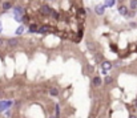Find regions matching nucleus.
<instances>
[{"label": "nucleus", "instance_id": "nucleus-1", "mask_svg": "<svg viewBox=\"0 0 137 118\" xmlns=\"http://www.w3.org/2000/svg\"><path fill=\"white\" fill-rule=\"evenodd\" d=\"M47 1H48V0H47ZM48 3H49V1H48ZM49 4H51V3H49ZM51 7H52V5H51ZM48 19H52L53 21H60V20H61V12L59 11V9H56V8H53V7H52L51 16H49Z\"/></svg>", "mask_w": 137, "mask_h": 118}, {"label": "nucleus", "instance_id": "nucleus-2", "mask_svg": "<svg viewBox=\"0 0 137 118\" xmlns=\"http://www.w3.org/2000/svg\"><path fill=\"white\" fill-rule=\"evenodd\" d=\"M112 63L108 60H104L103 63H101V68H103V74H108V72L112 69Z\"/></svg>", "mask_w": 137, "mask_h": 118}, {"label": "nucleus", "instance_id": "nucleus-3", "mask_svg": "<svg viewBox=\"0 0 137 118\" xmlns=\"http://www.w3.org/2000/svg\"><path fill=\"white\" fill-rule=\"evenodd\" d=\"M92 85H93L94 88H100L101 85H103V80H101L99 76H94L92 78Z\"/></svg>", "mask_w": 137, "mask_h": 118}, {"label": "nucleus", "instance_id": "nucleus-4", "mask_svg": "<svg viewBox=\"0 0 137 118\" xmlns=\"http://www.w3.org/2000/svg\"><path fill=\"white\" fill-rule=\"evenodd\" d=\"M87 48H88V51L93 52V53L97 52V45H96V42H93V41H87Z\"/></svg>", "mask_w": 137, "mask_h": 118}, {"label": "nucleus", "instance_id": "nucleus-5", "mask_svg": "<svg viewBox=\"0 0 137 118\" xmlns=\"http://www.w3.org/2000/svg\"><path fill=\"white\" fill-rule=\"evenodd\" d=\"M12 105V101H0V111L5 110L7 107H9Z\"/></svg>", "mask_w": 137, "mask_h": 118}, {"label": "nucleus", "instance_id": "nucleus-6", "mask_svg": "<svg viewBox=\"0 0 137 118\" xmlns=\"http://www.w3.org/2000/svg\"><path fill=\"white\" fill-rule=\"evenodd\" d=\"M7 44H8L9 48H15V47H17L19 40H17V39H9V40L7 41Z\"/></svg>", "mask_w": 137, "mask_h": 118}, {"label": "nucleus", "instance_id": "nucleus-7", "mask_svg": "<svg viewBox=\"0 0 137 118\" xmlns=\"http://www.w3.org/2000/svg\"><path fill=\"white\" fill-rule=\"evenodd\" d=\"M104 12H105V7H103V5H97V7L94 8V13L99 15V16L104 15Z\"/></svg>", "mask_w": 137, "mask_h": 118}, {"label": "nucleus", "instance_id": "nucleus-8", "mask_svg": "<svg viewBox=\"0 0 137 118\" xmlns=\"http://www.w3.org/2000/svg\"><path fill=\"white\" fill-rule=\"evenodd\" d=\"M29 32H31V33L39 32V25L36 24V23H31V24H29Z\"/></svg>", "mask_w": 137, "mask_h": 118}, {"label": "nucleus", "instance_id": "nucleus-9", "mask_svg": "<svg viewBox=\"0 0 137 118\" xmlns=\"http://www.w3.org/2000/svg\"><path fill=\"white\" fill-rule=\"evenodd\" d=\"M49 94L52 97H57L59 96V89H57V88H51V89H49Z\"/></svg>", "mask_w": 137, "mask_h": 118}, {"label": "nucleus", "instance_id": "nucleus-10", "mask_svg": "<svg viewBox=\"0 0 137 118\" xmlns=\"http://www.w3.org/2000/svg\"><path fill=\"white\" fill-rule=\"evenodd\" d=\"M94 60H96L97 64H99V63H103V61H104L103 54H101V53H96V54H94Z\"/></svg>", "mask_w": 137, "mask_h": 118}, {"label": "nucleus", "instance_id": "nucleus-11", "mask_svg": "<svg viewBox=\"0 0 137 118\" xmlns=\"http://www.w3.org/2000/svg\"><path fill=\"white\" fill-rule=\"evenodd\" d=\"M113 81H115V78H113L112 76H107V77H105V80H104V82H105L107 85H109V84H112Z\"/></svg>", "mask_w": 137, "mask_h": 118}, {"label": "nucleus", "instance_id": "nucleus-12", "mask_svg": "<svg viewBox=\"0 0 137 118\" xmlns=\"http://www.w3.org/2000/svg\"><path fill=\"white\" fill-rule=\"evenodd\" d=\"M24 29H25L24 25H20V27H19L17 29H16V35H21L23 32H24Z\"/></svg>", "mask_w": 137, "mask_h": 118}, {"label": "nucleus", "instance_id": "nucleus-13", "mask_svg": "<svg viewBox=\"0 0 137 118\" xmlns=\"http://www.w3.org/2000/svg\"><path fill=\"white\" fill-rule=\"evenodd\" d=\"M115 4V0H108V1H107V7H112V5Z\"/></svg>", "mask_w": 137, "mask_h": 118}, {"label": "nucleus", "instance_id": "nucleus-14", "mask_svg": "<svg viewBox=\"0 0 137 118\" xmlns=\"http://www.w3.org/2000/svg\"><path fill=\"white\" fill-rule=\"evenodd\" d=\"M110 48L113 49V52H117V45L116 44H110Z\"/></svg>", "mask_w": 137, "mask_h": 118}, {"label": "nucleus", "instance_id": "nucleus-15", "mask_svg": "<svg viewBox=\"0 0 137 118\" xmlns=\"http://www.w3.org/2000/svg\"><path fill=\"white\" fill-rule=\"evenodd\" d=\"M4 44H5V41L3 40V39H0V48H3V47H4Z\"/></svg>", "mask_w": 137, "mask_h": 118}, {"label": "nucleus", "instance_id": "nucleus-16", "mask_svg": "<svg viewBox=\"0 0 137 118\" xmlns=\"http://www.w3.org/2000/svg\"><path fill=\"white\" fill-rule=\"evenodd\" d=\"M129 118H137L136 116H129Z\"/></svg>", "mask_w": 137, "mask_h": 118}, {"label": "nucleus", "instance_id": "nucleus-17", "mask_svg": "<svg viewBox=\"0 0 137 118\" xmlns=\"http://www.w3.org/2000/svg\"><path fill=\"white\" fill-rule=\"evenodd\" d=\"M49 118H57L56 116H52V117H49Z\"/></svg>", "mask_w": 137, "mask_h": 118}, {"label": "nucleus", "instance_id": "nucleus-18", "mask_svg": "<svg viewBox=\"0 0 137 118\" xmlns=\"http://www.w3.org/2000/svg\"><path fill=\"white\" fill-rule=\"evenodd\" d=\"M0 32H1V23H0Z\"/></svg>", "mask_w": 137, "mask_h": 118}, {"label": "nucleus", "instance_id": "nucleus-19", "mask_svg": "<svg viewBox=\"0 0 137 118\" xmlns=\"http://www.w3.org/2000/svg\"><path fill=\"white\" fill-rule=\"evenodd\" d=\"M0 96H1V93H0Z\"/></svg>", "mask_w": 137, "mask_h": 118}]
</instances>
